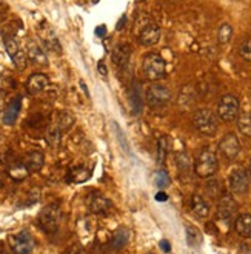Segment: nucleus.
<instances>
[{
    "instance_id": "obj_34",
    "label": "nucleus",
    "mask_w": 251,
    "mask_h": 254,
    "mask_svg": "<svg viewBox=\"0 0 251 254\" xmlns=\"http://www.w3.org/2000/svg\"><path fill=\"white\" fill-rule=\"evenodd\" d=\"M65 254H86V251L80 245H72L65 251Z\"/></svg>"
},
{
    "instance_id": "obj_35",
    "label": "nucleus",
    "mask_w": 251,
    "mask_h": 254,
    "mask_svg": "<svg viewBox=\"0 0 251 254\" xmlns=\"http://www.w3.org/2000/svg\"><path fill=\"white\" fill-rule=\"evenodd\" d=\"M154 197H156L157 202H165V200H168V196H167V194H165L164 191H159Z\"/></svg>"
},
{
    "instance_id": "obj_5",
    "label": "nucleus",
    "mask_w": 251,
    "mask_h": 254,
    "mask_svg": "<svg viewBox=\"0 0 251 254\" xmlns=\"http://www.w3.org/2000/svg\"><path fill=\"white\" fill-rule=\"evenodd\" d=\"M145 100L148 103V107L153 110H160V108H165L170 100H171V91L165 86V85H160V83H153L146 88V93H145Z\"/></svg>"
},
{
    "instance_id": "obj_6",
    "label": "nucleus",
    "mask_w": 251,
    "mask_h": 254,
    "mask_svg": "<svg viewBox=\"0 0 251 254\" xmlns=\"http://www.w3.org/2000/svg\"><path fill=\"white\" fill-rule=\"evenodd\" d=\"M241 102L233 94H225L217 103V117L222 122H234L239 117Z\"/></svg>"
},
{
    "instance_id": "obj_36",
    "label": "nucleus",
    "mask_w": 251,
    "mask_h": 254,
    "mask_svg": "<svg viewBox=\"0 0 251 254\" xmlns=\"http://www.w3.org/2000/svg\"><path fill=\"white\" fill-rule=\"evenodd\" d=\"M105 33H107V29H105V26H102V25H100V26H97V29H96V34H97L99 37H102V36H103V34H105Z\"/></svg>"
},
{
    "instance_id": "obj_12",
    "label": "nucleus",
    "mask_w": 251,
    "mask_h": 254,
    "mask_svg": "<svg viewBox=\"0 0 251 254\" xmlns=\"http://www.w3.org/2000/svg\"><path fill=\"white\" fill-rule=\"evenodd\" d=\"M160 39V26L154 22H148L140 28L137 40L142 47H153Z\"/></svg>"
},
{
    "instance_id": "obj_37",
    "label": "nucleus",
    "mask_w": 251,
    "mask_h": 254,
    "mask_svg": "<svg viewBox=\"0 0 251 254\" xmlns=\"http://www.w3.org/2000/svg\"><path fill=\"white\" fill-rule=\"evenodd\" d=\"M160 248L164 250L165 253H168V251L171 250V247H170V244H168L167 241H162V242H160Z\"/></svg>"
},
{
    "instance_id": "obj_19",
    "label": "nucleus",
    "mask_w": 251,
    "mask_h": 254,
    "mask_svg": "<svg viewBox=\"0 0 251 254\" xmlns=\"http://www.w3.org/2000/svg\"><path fill=\"white\" fill-rule=\"evenodd\" d=\"M234 230L241 237L250 239L251 237V214L244 213V214H239L238 217H236Z\"/></svg>"
},
{
    "instance_id": "obj_30",
    "label": "nucleus",
    "mask_w": 251,
    "mask_h": 254,
    "mask_svg": "<svg viewBox=\"0 0 251 254\" xmlns=\"http://www.w3.org/2000/svg\"><path fill=\"white\" fill-rule=\"evenodd\" d=\"M170 182H171V179H170V174L165 171V170H159V171H156V174H154V184H156V187L157 188H165V187H168L170 185Z\"/></svg>"
},
{
    "instance_id": "obj_25",
    "label": "nucleus",
    "mask_w": 251,
    "mask_h": 254,
    "mask_svg": "<svg viewBox=\"0 0 251 254\" xmlns=\"http://www.w3.org/2000/svg\"><path fill=\"white\" fill-rule=\"evenodd\" d=\"M238 121V129L242 136L251 137V113L239 114V117L236 119Z\"/></svg>"
},
{
    "instance_id": "obj_8",
    "label": "nucleus",
    "mask_w": 251,
    "mask_h": 254,
    "mask_svg": "<svg viewBox=\"0 0 251 254\" xmlns=\"http://www.w3.org/2000/svg\"><path fill=\"white\" fill-rule=\"evenodd\" d=\"M228 187L234 194H245L250 188V177L244 168H236L228 174Z\"/></svg>"
},
{
    "instance_id": "obj_18",
    "label": "nucleus",
    "mask_w": 251,
    "mask_h": 254,
    "mask_svg": "<svg viewBox=\"0 0 251 254\" xmlns=\"http://www.w3.org/2000/svg\"><path fill=\"white\" fill-rule=\"evenodd\" d=\"M20 108H22V97L17 96L8 103L5 114H3V124L5 125H14V124H16L17 116L20 113Z\"/></svg>"
},
{
    "instance_id": "obj_27",
    "label": "nucleus",
    "mask_w": 251,
    "mask_h": 254,
    "mask_svg": "<svg viewBox=\"0 0 251 254\" xmlns=\"http://www.w3.org/2000/svg\"><path fill=\"white\" fill-rule=\"evenodd\" d=\"M62 134H63V131L59 128V125H51L47 129V142L54 148L59 146L61 145V140H62Z\"/></svg>"
},
{
    "instance_id": "obj_41",
    "label": "nucleus",
    "mask_w": 251,
    "mask_h": 254,
    "mask_svg": "<svg viewBox=\"0 0 251 254\" xmlns=\"http://www.w3.org/2000/svg\"><path fill=\"white\" fill-rule=\"evenodd\" d=\"M0 185H2V184H0Z\"/></svg>"
},
{
    "instance_id": "obj_22",
    "label": "nucleus",
    "mask_w": 251,
    "mask_h": 254,
    "mask_svg": "<svg viewBox=\"0 0 251 254\" xmlns=\"http://www.w3.org/2000/svg\"><path fill=\"white\" fill-rule=\"evenodd\" d=\"M128 242H129V231H128V228L122 227L114 233V236L111 237L110 245H111V250L121 251Z\"/></svg>"
},
{
    "instance_id": "obj_17",
    "label": "nucleus",
    "mask_w": 251,
    "mask_h": 254,
    "mask_svg": "<svg viewBox=\"0 0 251 254\" xmlns=\"http://www.w3.org/2000/svg\"><path fill=\"white\" fill-rule=\"evenodd\" d=\"M189 206H191V211L193 214L199 219H205L210 216V203L206 202L202 196L199 194H194L193 197H191V202H189Z\"/></svg>"
},
{
    "instance_id": "obj_23",
    "label": "nucleus",
    "mask_w": 251,
    "mask_h": 254,
    "mask_svg": "<svg viewBox=\"0 0 251 254\" xmlns=\"http://www.w3.org/2000/svg\"><path fill=\"white\" fill-rule=\"evenodd\" d=\"M28 57L31 59L34 64H47V56L42 47L36 42H31L28 45Z\"/></svg>"
},
{
    "instance_id": "obj_29",
    "label": "nucleus",
    "mask_w": 251,
    "mask_h": 254,
    "mask_svg": "<svg viewBox=\"0 0 251 254\" xmlns=\"http://www.w3.org/2000/svg\"><path fill=\"white\" fill-rule=\"evenodd\" d=\"M185 231H187V241H188L189 247H199L202 244V234L199 233L197 228L187 225Z\"/></svg>"
},
{
    "instance_id": "obj_14",
    "label": "nucleus",
    "mask_w": 251,
    "mask_h": 254,
    "mask_svg": "<svg viewBox=\"0 0 251 254\" xmlns=\"http://www.w3.org/2000/svg\"><path fill=\"white\" fill-rule=\"evenodd\" d=\"M48 85H50L48 76H45V74H42V72L31 74L26 80V89H28V93H31V94L43 93L48 88Z\"/></svg>"
},
{
    "instance_id": "obj_20",
    "label": "nucleus",
    "mask_w": 251,
    "mask_h": 254,
    "mask_svg": "<svg viewBox=\"0 0 251 254\" xmlns=\"http://www.w3.org/2000/svg\"><path fill=\"white\" fill-rule=\"evenodd\" d=\"M176 163H177V170H179V174L185 179H188L194 170L193 162H191L189 156L187 153H177L176 154Z\"/></svg>"
},
{
    "instance_id": "obj_9",
    "label": "nucleus",
    "mask_w": 251,
    "mask_h": 254,
    "mask_svg": "<svg viewBox=\"0 0 251 254\" xmlns=\"http://www.w3.org/2000/svg\"><path fill=\"white\" fill-rule=\"evenodd\" d=\"M219 151L227 160H234L241 153V142L234 132H228L219 142Z\"/></svg>"
},
{
    "instance_id": "obj_31",
    "label": "nucleus",
    "mask_w": 251,
    "mask_h": 254,
    "mask_svg": "<svg viewBox=\"0 0 251 254\" xmlns=\"http://www.w3.org/2000/svg\"><path fill=\"white\" fill-rule=\"evenodd\" d=\"M56 125H59V128H61L62 131H66L74 125V117H72L69 113H62L61 116H59Z\"/></svg>"
},
{
    "instance_id": "obj_2",
    "label": "nucleus",
    "mask_w": 251,
    "mask_h": 254,
    "mask_svg": "<svg viewBox=\"0 0 251 254\" xmlns=\"http://www.w3.org/2000/svg\"><path fill=\"white\" fill-rule=\"evenodd\" d=\"M142 71L145 74V77L151 80V82H157L162 77L165 76L167 72V64L164 61V57L157 53H148L142 61Z\"/></svg>"
},
{
    "instance_id": "obj_13",
    "label": "nucleus",
    "mask_w": 251,
    "mask_h": 254,
    "mask_svg": "<svg viewBox=\"0 0 251 254\" xmlns=\"http://www.w3.org/2000/svg\"><path fill=\"white\" fill-rule=\"evenodd\" d=\"M3 40H5V48H6V51H8L9 57H11V61L16 64L17 68L23 69L26 61H25V54L19 48V43H17L16 37H14L12 34H5Z\"/></svg>"
},
{
    "instance_id": "obj_39",
    "label": "nucleus",
    "mask_w": 251,
    "mask_h": 254,
    "mask_svg": "<svg viewBox=\"0 0 251 254\" xmlns=\"http://www.w3.org/2000/svg\"><path fill=\"white\" fill-rule=\"evenodd\" d=\"M125 22H126V17H122L121 23H117V29H122V28H124V25H125Z\"/></svg>"
},
{
    "instance_id": "obj_1",
    "label": "nucleus",
    "mask_w": 251,
    "mask_h": 254,
    "mask_svg": "<svg viewBox=\"0 0 251 254\" xmlns=\"http://www.w3.org/2000/svg\"><path fill=\"white\" fill-rule=\"evenodd\" d=\"M217 168H219V163H217L216 153L210 146L202 148L194 162V173L200 179H210L216 174Z\"/></svg>"
},
{
    "instance_id": "obj_11",
    "label": "nucleus",
    "mask_w": 251,
    "mask_h": 254,
    "mask_svg": "<svg viewBox=\"0 0 251 254\" xmlns=\"http://www.w3.org/2000/svg\"><path fill=\"white\" fill-rule=\"evenodd\" d=\"M238 213V202L231 194H222L217 202V217L224 222H230Z\"/></svg>"
},
{
    "instance_id": "obj_24",
    "label": "nucleus",
    "mask_w": 251,
    "mask_h": 254,
    "mask_svg": "<svg viewBox=\"0 0 251 254\" xmlns=\"http://www.w3.org/2000/svg\"><path fill=\"white\" fill-rule=\"evenodd\" d=\"M170 139L167 136H162L159 140H157V153H156V157H157V163L159 165H164L165 163V159L168 156V149H170Z\"/></svg>"
},
{
    "instance_id": "obj_10",
    "label": "nucleus",
    "mask_w": 251,
    "mask_h": 254,
    "mask_svg": "<svg viewBox=\"0 0 251 254\" xmlns=\"http://www.w3.org/2000/svg\"><path fill=\"white\" fill-rule=\"evenodd\" d=\"M86 206H88V210L94 214H107L111 210L113 203L108 197L103 196L102 192L91 191L86 196Z\"/></svg>"
},
{
    "instance_id": "obj_15",
    "label": "nucleus",
    "mask_w": 251,
    "mask_h": 254,
    "mask_svg": "<svg viewBox=\"0 0 251 254\" xmlns=\"http://www.w3.org/2000/svg\"><path fill=\"white\" fill-rule=\"evenodd\" d=\"M131 59V47L128 43H121L116 45L113 53H111V61L117 68H125L129 64Z\"/></svg>"
},
{
    "instance_id": "obj_16",
    "label": "nucleus",
    "mask_w": 251,
    "mask_h": 254,
    "mask_svg": "<svg viewBox=\"0 0 251 254\" xmlns=\"http://www.w3.org/2000/svg\"><path fill=\"white\" fill-rule=\"evenodd\" d=\"M23 163L26 165L29 173H37L45 165V156H43V153L39 151V149H31V151L26 153Z\"/></svg>"
},
{
    "instance_id": "obj_4",
    "label": "nucleus",
    "mask_w": 251,
    "mask_h": 254,
    "mask_svg": "<svg viewBox=\"0 0 251 254\" xmlns=\"http://www.w3.org/2000/svg\"><path fill=\"white\" fill-rule=\"evenodd\" d=\"M61 220H62V210H61V206L56 203L45 206L39 214V225L48 234H53L59 230Z\"/></svg>"
},
{
    "instance_id": "obj_21",
    "label": "nucleus",
    "mask_w": 251,
    "mask_h": 254,
    "mask_svg": "<svg viewBox=\"0 0 251 254\" xmlns=\"http://www.w3.org/2000/svg\"><path fill=\"white\" fill-rule=\"evenodd\" d=\"M6 171H8V176L12 179V181H16V182L23 181V179H26L28 174H29L26 165H25L23 162H20V160H16V162L9 163L8 168H6Z\"/></svg>"
},
{
    "instance_id": "obj_28",
    "label": "nucleus",
    "mask_w": 251,
    "mask_h": 254,
    "mask_svg": "<svg viewBox=\"0 0 251 254\" xmlns=\"http://www.w3.org/2000/svg\"><path fill=\"white\" fill-rule=\"evenodd\" d=\"M233 37V26L230 23H222L217 29V40L220 45H225Z\"/></svg>"
},
{
    "instance_id": "obj_7",
    "label": "nucleus",
    "mask_w": 251,
    "mask_h": 254,
    "mask_svg": "<svg viewBox=\"0 0 251 254\" xmlns=\"http://www.w3.org/2000/svg\"><path fill=\"white\" fill-rule=\"evenodd\" d=\"M8 244L14 254H31L34 250V239L29 231L25 230L9 236Z\"/></svg>"
},
{
    "instance_id": "obj_32",
    "label": "nucleus",
    "mask_w": 251,
    "mask_h": 254,
    "mask_svg": "<svg viewBox=\"0 0 251 254\" xmlns=\"http://www.w3.org/2000/svg\"><path fill=\"white\" fill-rule=\"evenodd\" d=\"M239 54H241V57L244 59V61H247V62H251V39L245 40V42L241 45V48H239Z\"/></svg>"
},
{
    "instance_id": "obj_38",
    "label": "nucleus",
    "mask_w": 251,
    "mask_h": 254,
    "mask_svg": "<svg viewBox=\"0 0 251 254\" xmlns=\"http://www.w3.org/2000/svg\"><path fill=\"white\" fill-rule=\"evenodd\" d=\"M99 72L102 74V76H107V74H108V71L105 69V65H103L102 62L99 64Z\"/></svg>"
},
{
    "instance_id": "obj_33",
    "label": "nucleus",
    "mask_w": 251,
    "mask_h": 254,
    "mask_svg": "<svg viewBox=\"0 0 251 254\" xmlns=\"http://www.w3.org/2000/svg\"><path fill=\"white\" fill-rule=\"evenodd\" d=\"M206 191L210 192V196L213 199L219 197L220 196V185H219V182L217 181H211L208 185H206Z\"/></svg>"
},
{
    "instance_id": "obj_40",
    "label": "nucleus",
    "mask_w": 251,
    "mask_h": 254,
    "mask_svg": "<svg viewBox=\"0 0 251 254\" xmlns=\"http://www.w3.org/2000/svg\"><path fill=\"white\" fill-rule=\"evenodd\" d=\"M248 177H250V181H251V162H250V167H248Z\"/></svg>"
},
{
    "instance_id": "obj_26",
    "label": "nucleus",
    "mask_w": 251,
    "mask_h": 254,
    "mask_svg": "<svg viewBox=\"0 0 251 254\" xmlns=\"http://www.w3.org/2000/svg\"><path fill=\"white\" fill-rule=\"evenodd\" d=\"M129 102H131V111L134 114H140L142 108H143V100L140 97V89L139 85H136L131 89V96H129Z\"/></svg>"
},
{
    "instance_id": "obj_3",
    "label": "nucleus",
    "mask_w": 251,
    "mask_h": 254,
    "mask_svg": "<svg viewBox=\"0 0 251 254\" xmlns=\"http://www.w3.org/2000/svg\"><path fill=\"white\" fill-rule=\"evenodd\" d=\"M193 127L196 128V131H199L202 134V136L213 137L217 132L219 124H217V119L211 110L200 108L193 116Z\"/></svg>"
}]
</instances>
